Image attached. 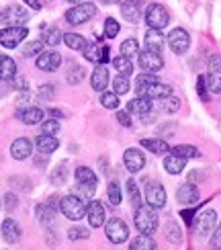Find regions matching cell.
I'll list each match as a JSON object with an SVG mask.
<instances>
[{"label": "cell", "mask_w": 221, "mask_h": 250, "mask_svg": "<svg viewBox=\"0 0 221 250\" xmlns=\"http://www.w3.org/2000/svg\"><path fill=\"white\" fill-rule=\"evenodd\" d=\"M127 195H129V201H131V205H133V209H138V207L141 205V193H140L138 185H135L133 179L127 181Z\"/></svg>", "instance_id": "cell-40"}, {"label": "cell", "mask_w": 221, "mask_h": 250, "mask_svg": "<svg viewBox=\"0 0 221 250\" xmlns=\"http://www.w3.org/2000/svg\"><path fill=\"white\" fill-rule=\"evenodd\" d=\"M15 76H17V64H15V60L8 58V56H0V80L13 82Z\"/></svg>", "instance_id": "cell-27"}, {"label": "cell", "mask_w": 221, "mask_h": 250, "mask_svg": "<svg viewBox=\"0 0 221 250\" xmlns=\"http://www.w3.org/2000/svg\"><path fill=\"white\" fill-rule=\"evenodd\" d=\"M86 205L88 203H84L82 197H78V195H66V197H61V199H60V211L64 213L68 220L80 222L82 217L86 215Z\"/></svg>", "instance_id": "cell-2"}, {"label": "cell", "mask_w": 221, "mask_h": 250, "mask_svg": "<svg viewBox=\"0 0 221 250\" xmlns=\"http://www.w3.org/2000/svg\"><path fill=\"white\" fill-rule=\"evenodd\" d=\"M31 152H33V142L27 140V138H19L13 142V146H10V156L19 162L27 160L31 156Z\"/></svg>", "instance_id": "cell-17"}, {"label": "cell", "mask_w": 221, "mask_h": 250, "mask_svg": "<svg viewBox=\"0 0 221 250\" xmlns=\"http://www.w3.org/2000/svg\"><path fill=\"white\" fill-rule=\"evenodd\" d=\"M184 166H186V158H182V156H178V154L170 152L164 158V168L168 174H181L184 170Z\"/></svg>", "instance_id": "cell-26"}, {"label": "cell", "mask_w": 221, "mask_h": 250, "mask_svg": "<svg viewBox=\"0 0 221 250\" xmlns=\"http://www.w3.org/2000/svg\"><path fill=\"white\" fill-rule=\"evenodd\" d=\"M135 92L140 97H147V99H166L172 95V86L170 84H162L160 80L150 82V84H138L135 86Z\"/></svg>", "instance_id": "cell-8"}, {"label": "cell", "mask_w": 221, "mask_h": 250, "mask_svg": "<svg viewBox=\"0 0 221 250\" xmlns=\"http://www.w3.org/2000/svg\"><path fill=\"white\" fill-rule=\"evenodd\" d=\"M207 84H209V92L221 95V58L219 56H211V58H209Z\"/></svg>", "instance_id": "cell-12"}, {"label": "cell", "mask_w": 221, "mask_h": 250, "mask_svg": "<svg viewBox=\"0 0 221 250\" xmlns=\"http://www.w3.org/2000/svg\"><path fill=\"white\" fill-rule=\"evenodd\" d=\"M94 15H97L94 2H78L66 13V21L70 25H82V23H86V21H90Z\"/></svg>", "instance_id": "cell-4"}, {"label": "cell", "mask_w": 221, "mask_h": 250, "mask_svg": "<svg viewBox=\"0 0 221 250\" xmlns=\"http://www.w3.org/2000/svg\"><path fill=\"white\" fill-rule=\"evenodd\" d=\"M86 215H88V224L92 228H100L104 226V207L100 201L90 199L86 205Z\"/></svg>", "instance_id": "cell-19"}, {"label": "cell", "mask_w": 221, "mask_h": 250, "mask_svg": "<svg viewBox=\"0 0 221 250\" xmlns=\"http://www.w3.org/2000/svg\"><path fill=\"white\" fill-rule=\"evenodd\" d=\"M84 68L82 66H72L68 72H66V80H68V84H72V86H76V84H80L82 82V78H84Z\"/></svg>", "instance_id": "cell-42"}, {"label": "cell", "mask_w": 221, "mask_h": 250, "mask_svg": "<svg viewBox=\"0 0 221 250\" xmlns=\"http://www.w3.org/2000/svg\"><path fill=\"white\" fill-rule=\"evenodd\" d=\"M129 88H131L129 76H125V74H117V78L113 80V90L117 92V95H127Z\"/></svg>", "instance_id": "cell-37"}, {"label": "cell", "mask_w": 221, "mask_h": 250, "mask_svg": "<svg viewBox=\"0 0 221 250\" xmlns=\"http://www.w3.org/2000/svg\"><path fill=\"white\" fill-rule=\"evenodd\" d=\"M158 76L154 74V72H143V74L138 76V80H135V86L138 84H150V82H156Z\"/></svg>", "instance_id": "cell-51"}, {"label": "cell", "mask_w": 221, "mask_h": 250, "mask_svg": "<svg viewBox=\"0 0 221 250\" xmlns=\"http://www.w3.org/2000/svg\"><path fill=\"white\" fill-rule=\"evenodd\" d=\"M74 179H76V183L94 185V187H97V183H99V176L94 174V170L88 168V166H78V168L74 170Z\"/></svg>", "instance_id": "cell-28"}, {"label": "cell", "mask_w": 221, "mask_h": 250, "mask_svg": "<svg viewBox=\"0 0 221 250\" xmlns=\"http://www.w3.org/2000/svg\"><path fill=\"white\" fill-rule=\"evenodd\" d=\"M145 49L156 51V54H162L164 49V35H162V29H147L145 33Z\"/></svg>", "instance_id": "cell-23"}, {"label": "cell", "mask_w": 221, "mask_h": 250, "mask_svg": "<svg viewBox=\"0 0 221 250\" xmlns=\"http://www.w3.org/2000/svg\"><path fill=\"white\" fill-rule=\"evenodd\" d=\"M140 54V43H138V39H133V37H129V39H125L123 43H121V56H125V58H135Z\"/></svg>", "instance_id": "cell-33"}, {"label": "cell", "mask_w": 221, "mask_h": 250, "mask_svg": "<svg viewBox=\"0 0 221 250\" xmlns=\"http://www.w3.org/2000/svg\"><path fill=\"white\" fill-rule=\"evenodd\" d=\"M138 60H140V68L143 72H158L164 68V60L160 54L156 51H150V49H143L138 54Z\"/></svg>", "instance_id": "cell-14"}, {"label": "cell", "mask_w": 221, "mask_h": 250, "mask_svg": "<svg viewBox=\"0 0 221 250\" xmlns=\"http://www.w3.org/2000/svg\"><path fill=\"white\" fill-rule=\"evenodd\" d=\"M43 31H41V41H43L45 45H58L61 39H64V35H61V31L56 29V27H41Z\"/></svg>", "instance_id": "cell-30"}, {"label": "cell", "mask_w": 221, "mask_h": 250, "mask_svg": "<svg viewBox=\"0 0 221 250\" xmlns=\"http://www.w3.org/2000/svg\"><path fill=\"white\" fill-rule=\"evenodd\" d=\"M129 248H131V250H156L158 244L152 240L150 234H140V236L129 244Z\"/></svg>", "instance_id": "cell-32"}, {"label": "cell", "mask_w": 221, "mask_h": 250, "mask_svg": "<svg viewBox=\"0 0 221 250\" xmlns=\"http://www.w3.org/2000/svg\"><path fill=\"white\" fill-rule=\"evenodd\" d=\"M115 4H119V6H127V4H140V0H115Z\"/></svg>", "instance_id": "cell-59"}, {"label": "cell", "mask_w": 221, "mask_h": 250, "mask_svg": "<svg viewBox=\"0 0 221 250\" xmlns=\"http://www.w3.org/2000/svg\"><path fill=\"white\" fill-rule=\"evenodd\" d=\"M113 66H115V70H117L119 74H125V76H131V72H133L131 60H129V58H125V56L115 58V60H113Z\"/></svg>", "instance_id": "cell-35"}, {"label": "cell", "mask_w": 221, "mask_h": 250, "mask_svg": "<svg viewBox=\"0 0 221 250\" xmlns=\"http://www.w3.org/2000/svg\"><path fill=\"white\" fill-rule=\"evenodd\" d=\"M49 115L54 117V119H58V117L61 115V111H60V109H49Z\"/></svg>", "instance_id": "cell-61"}, {"label": "cell", "mask_w": 221, "mask_h": 250, "mask_svg": "<svg viewBox=\"0 0 221 250\" xmlns=\"http://www.w3.org/2000/svg\"><path fill=\"white\" fill-rule=\"evenodd\" d=\"M43 47H45V43L43 41H31V43H27V47L23 49V56L25 58H33V56H39L41 51H43Z\"/></svg>", "instance_id": "cell-46"}, {"label": "cell", "mask_w": 221, "mask_h": 250, "mask_svg": "<svg viewBox=\"0 0 221 250\" xmlns=\"http://www.w3.org/2000/svg\"><path fill=\"white\" fill-rule=\"evenodd\" d=\"M68 4H78V2H82V0H66Z\"/></svg>", "instance_id": "cell-62"}, {"label": "cell", "mask_w": 221, "mask_h": 250, "mask_svg": "<svg viewBox=\"0 0 221 250\" xmlns=\"http://www.w3.org/2000/svg\"><path fill=\"white\" fill-rule=\"evenodd\" d=\"M215 226H217V213H215V209H205L201 215L197 217L195 230H197V234L207 236V234H211L215 230Z\"/></svg>", "instance_id": "cell-15"}, {"label": "cell", "mask_w": 221, "mask_h": 250, "mask_svg": "<svg viewBox=\"0 0 221 250\" xmlns=\"http://www.w3.org/2000/svg\"><path fill=\"white\" fill-rule=\"evenodd\" d=\"M102 4H111V2H115V0H100Z\"/></svg>", "instance_id": "cell-63"}, {"label": "cell", "mask_w": 221, "mask_h": 250, "mask_svg": "<svg viewBox=\"0 0 221 250\" xmlns=\"http://www.w3.org/2000/svg\"><path fill=\"white\" fill-rule=\"evenodd\" d=\"M100 105L104 107V109H111V111H115V109H119V95L117 92H107V90H102L100 92Z\"/></svg>", "instance_id": "cell-34"}, {"label": "cell", "mask_w": 221, "mask_h": 250, "mask_svg": "<svg viewBox=\"0 0 221 250\" xmlns=\"http://www.w3.org/2000/svg\"><path fill=\"white\" fill-rule=\"evenodd\" d=\"M84 58H86L88 62H99L100 64V56H102V45L100 43H88L86 49L82 51Z\"/></svg>", "instance_id": "cell-41"}, {"label": "cell", "mask_w": 221, "mask_h": 250, "mask_svg": "<svg viewBox=\"0 0 221 250\" xmlns=\"http://www.w3.org/2000/svg\"><path fill=\"white\" fill-rule=\"evenodd\" d=\"M64 43L74 51H84L86 45H88V41L84 39L82 35H78V33H66L64 35Z\"/></svg>", "instance_id": "cell-31"}, {"label": "cell", "mask_w": 221, "mask_h": 250, "mask_svg": "<svg viewBox=\"0 0 221 250\" xmlns=\"http://www.w3.org/2000/svg\"><path fill=\"white\" fill-rule=\"evenodd\" d=\"M123 164H125V168H127L129 172H140L145 166V156L138 148H129V150H125V154H123Z\"/></svg>", "instance_id": "cell-16"}, {"label": "cell", "mask_w": 221, "mask_h": 250, "mask_svg": "<svg viewBox=\"0 0 221 250\" xmlns=\"http://www.w3.org/2000/svg\"><path fill=\"white\" fill-rule=\"evenodd\" d=\"M117 121L123 127H131V113L129 111H117Z\"/></svg>", "instance_id": "cell-52"}, {"label": "cell", "mask_w": 221, "mask_h": 250, "mask_svg": "<svg viewBox=\"0 0 221 250\" xmlns=\"http://www.w3.org/2000/svg\"><path fill=\"white\" fill-rule=\"evenodd\" d=\"M199 197H201V193H199V189H197L195 183L181 185V187H178V191H176V199H178V203H182V205H193V203H197Z\"/></svg>", "instance_id": "cell-18"}, {"label": "cell", "mask_w": 221, "mask_h": 250, "mask_svg": "<svg viewBox=\"0 0 221 250\" xmlns=\"http://www.w3.org/2000/svg\"><path fill=\"white\" fill-rule=\"evenodd\" d=\"M143 17H145L147 27H152V29H166V25L170 23V15H168L166 6L158 4V2H154V4L147 6Z\"/></svg>", "instance_id": "cell-5"}, {"label": "cell", "mask_w": 221, "mask_h": 250, "mask_svg": "<svg viewBox=\"0 0 221 250\" xmlns=\"http://www.w3.org/2000/svg\"><path fill=\"white\" fill-rule=\"evenodd\" d=\"M17 117L23 121L25 125H37V123L43 121L45 113L41 111L39 107H20V109L17 111Z\"/></svg>", "instance_id": "cell-20"}, {"label": "cell", "mask_w": 221, "mask_h": 250, "mask_svg": "<svg viewBox=\"0 0 221 250\" xmlns=\"http://www.w3.org/2000/svg\"><path fill=\"white\" fill-rule=\"evenodd\" d=\"M35 66L43 72H56L60 66H61V56L54 49H43L41 54L37 56V62Z\"/></svg>", "instance_id": "cell-13"}, {"label": "cell", "mask_w": 221, "mask_h": 250, "mask_svg": "<svg viewBox=\"0 0 221 250\" xmlns=\"http://www.w3.org/2000/svg\"><path fill=\"white\" fill-rule=\"evenodd\" d=\"M51 97H54V86H51V84L39 86V99H41V101H49Z\"/></svg>", "instance_id": "cell-54"}, {"label": "cell", "mask_w": 221, "mask_h": 250, "mask_svg": "<svg viewBox=\"0 0 221 250\" xmlns=\"http://www.w3.org/2000/svg\"><path fill=\"white\" fill-rule=\"evenodd\" d=\"M4 205H6V209H8V211L17 209V205H19L17 195H15V193H6V197H4Z\"/></svg>", "instance_id": "cell-53"}, {"label": "cell", "mask_w": 221, "mask_h": 250, "mask_svg": "<svg viewBox=\"0 0 221 250\" xmlns=\"http://www.w3.org/2000/svg\"><path fill=\"white\" fill-rule=\"evenodd\" d=\"M104 234H107V238L113 244H123V242H127V238H129V228L123 220H119V217H111V220L104 224Z\"/></svg>", "instance_id": "cell-6"}, {"label": "cell", "mask_w": 221, "mask_h": 250, "mask_svg": "<svg viewBox=\"0 0 221 250\" xmlns=\"http://www.w3.org/2000/svg\"><path fill=\"white\" fill-rule=\"evenodd\" d=\"M162 101H164V103H162V107H164L166 113H176L178 109H181V101H178L174 95L166 97V99H162Z\"/></svg>", "instance_id": "cell-49"}, {"label": "cell", "mask_w": 221, "mask_h": 250, "mask_svg": "<svg viewBox=\"0 0 221 250\" xmlns=\"http://www.w3.org/2000/svg\"><path fill=\"white\" fill-rule=\"evenodd\" d=\"M197 92L201 101H209V84H207V76H199L197 80Z\"/></svg>", "instance_id": "cell-50"}, {"label": "cell", "mask_w": 221, "mask_h": 250, "mask_svg": "<svg viewBox=\"0 0 221 250\" xmlns=\"http://www.w3.org/2000/svg\"><path fill=\"white\" fill-rule=\"evenodd\" d=\"M13 86H15L17 90H27V88H29V82H27L25 76H15V78H13Z\"/></svg>", "instance_id": "cell-55"}, {"label": "cell", "mask_w": 221, "mask_h": 250, "mask_svg": "<svg viewBox=\"0 0 221 250\" xmlns=\"http://www.w3.org/2000/svg\"><path fill=\"white\" fill-rule=\"evenodd\" d=\"M166 43H168V47L172 49V54L182 56V54L188 51V47H191V35H188L184 29L178 27V29H172L170 33H168Z\"/></svg>", "instance_id": "cell-7"}, {"label": "cell", "mask_w": 221, "mask_h": 250, "mask_svg": "<svg viewBox=\"0 0 221 250\" xmlns=\"http://www.w3.org/2000/svg\"><path fill=\"white\" fill-rule=\"evenodd\" d=\"M68 238H70V240L72 242H76V240H88V238H90V230H86V228H76V226H74V228H70V230H68Z\"/></svg>", "instance_id": "cell-45"}, {"label": "cell", "mask_w": 221, "mask_h": 250, "mask_svg": "<svg viewBox=\"0 0 221 250\" xmlns=\"http://www.w3.org/2000/svg\"><path fill=\"white\" fill-rule=\"evenodd\" d=\"M119 31H121V27H119V23H117V21H115L113 17L104 19V37L115 39V37L119 35Z\"/></svg>", "instance_id": "cell-44"}, {"label": "cell", "mask_w": 221, "mask_h": 250, "mask_svg": "<svg viewBox=\"0 0 221 250\" xmlns=\"http://www.w3.org/2000/svg\"><path fill=\"white\" fill-rule=\"evenodd\" d=\"M35 146L41 154H51L60 148V140L56 135H47V133H39L37 140H35Z\"/></svg>", "instance_id": "cell-24"}, {"label": "cell", "mask_w": 221, "mask_h": 250, "mask_svg": "<svg viewBox=\"0 0 221 250\" xmlns=\"http://www.w3.org/2000/svg\"><path fill=\"white\" fill-rule=\"evenodd\" d=\"M20 226L15 222V220H4V224H2V238L8 242V244H17L19 240H20Z\"/></svg>", "instance_id": "cell-25"}, {"label": "cell", "mask_w": 221, "mask_h": 250, "mask_svg": "<svg viewBox=\"0 0 221 250\" xmlns=\"http://www.w3.org/2000/svg\"><path fill=\"white\" fill-rule=\"evenodd\" d=\"M145 203L152 205L154 209H162L166 205V191L160 183H145Z\"/></svg>", "instance_id": "cell-10"}, {"label": "cell", "mask_w": 221, "mask_h": 250, "mask_svg": "<svg viewBox=\"0 0 221 250\" xmlns=\"http://www.w3.org/2000/svg\"><path fill=\"white\" fill-rule=\"evenodd\" d=\"M27 21H29V13L19 4H10L0 10V23L6 27L8 25H25Z\"/></svg>", "instance_id": "cell-9"}, {"label": "cell", "mask_w": 221, "mask_h": 250, "mask_svg": "<svg viewBox=\"0 0 221 250\" xmlns=\"http://www.w3.org/2000/svg\"><path fill=\"white\" fill-rule=\"evenodd\" d=\"M107 197H109V203L111 205H119L123 201V193H121V187L117 181H111L107 187Z\"/></svg>", "instance_id": "cell-36"}, {"label": "cell", "mask_w": 221, "mask_h": 250, "mask_svg": "<svg viewBox=\"0 0 221 250\" xmlns=\"http://www.w3.org/2000/svg\"><path fill=\"white\" fill-rule=\"evenodd\" d=\"M211 246H213V248H221V224H219V226H215V230H213Z\"/></svg>", "instance_id": "cell-56"}, {"label": "cell", "mask_w": 221, "mask_h": 250, "mask_svg": "<svg viewBox=\"0 0 221 250\" xmlns=\"http://www.w3.org/2000/svg\"><path fill=\"white\" fill-rule=\"evenodd\" d=\"M197 181H201V172L193 170L191 174H188V183H197Z\"/></svg>", "instance_id": "cell-60"}, {"label": "cell", "mask_w": 221, "mask_h": 250, "mask_svg": "<svg viewBox=\"0 0 221 250\" xmlns=\"http://www.w3.org/2000/svg\"><path fill=\"white\" fill-rule=\"evenodd\" d=\"M172 154H178V156H182V158H197V156H201V152H199L195 146H174V148H170Z\"/></svg>", "instance_id": "cell-39"}, {"label": "cell", "mask_w": 221, "mask_h": 250, "mask_svg": "<svg viewBox=\"0 0 221 250\" xmlns=\"http://www.w3.org/2000/svg\"><path fill=\"white\" fill-rule=\"evenodd\" d=\"M90 86L97 90V92H102L104 88L109 86V70L104 64L97 66L92 70V76H90Z\"/></svg>", "instance_id": "cell-21"}, {"label": "cell", "mask_w": 221, "mask_h": 250, "mask_svg": "<svg viewBox=\"0 0 221 250\" xmlns=\"http://www.w3.org/2000/svg\"><path fill=\"white\" fill-rule=\"evenodd\" d=\"M121 15L125 21L129 23H138L141 19V13H140V4H127V6H121Z\"/></svg>", "instance_id": "cell-38"}, {"label": "cell", "mask_w": 221, "mask_h": 250, "mask_svg": "<svg viewBox=\"0 0 221 250\" xmlns=\"http://www.w3.org/2000/svg\"><path fill=\"white\" fill-rule=\"evenodd\" d=\"M58 211H60V209H58V207H54L51 203H39V205L35 207L37 220H39V224H43V226H54L56 213H58Z\"/></svg>", "instance_id": "cell-22"}, {"label": "cell", "mask_w": 221, "mask_h": 250, "mask_svg": "<svg viewBox=\"0 0 221 250\" xmlns=\"http://www.w3.org/2000/svg\"><path fill=\"white\" fill-rule=\"evenodd\" d=\"M23 2H25L31 10H39V8H41V2H39V0H23Z\"/></svg>", "instance_id": "cell-58"}, {"label": "cell", "mask_w": 221, "mask_h": 250, "mask_svg": "<svg viewBox=\"0 0 221 250\" xmlns=\"http://www.w3.org/2000/svg\"><path fill=\"white\" fill-rule=\"evenodd\" d=\"M29 35V29L25 25H8L6 29H0V45L6 49L19 47Z\"/></svg>", "instance_id": "cell-3"}, {"label": "cell", "mask_w": 221, "mask_h": 250, "mask_svg": "<svg viewBox=\"0 0 221 250\" xmlns=\"http://www.w3.org/2000/svg\"><path fill=\"white\" fill-rule=\"evenodd\" d=\"M141 146L145 150L154 152V154H168L170 152V146L160 138H145V140H141Z\"/></svg>", "instance_id": "cell-29"}, {"label": "cell", "mask_w": 221, "mask_h": 250, "mask_svg": "<svg viewBox=\"0 0 221 250\" xmlns=\"http://www.w3.org/2000/svg\"><path fill=\"white\" fill-rule=\"evenodd\" d=\"M60 121L58 119H45V121H41V133H47V135H56L60 131Z\"/></svg>", "instance_id": "cell-47"}, {"label": "cell", "mask_w": 221, "mask_h": 250, "mask_svg": "<svg viewBox=\"0 0 221 250\" xmlns=\"http://www.w3.org/2000/svg\"><path fill=\"white\" fill-rule=\"evenodd\" d=\"M66 181H68V164L64 162L54 170V174H51V183H54L56 187H60V185H64Z\"/></svg>", "instance_id": "cell-43"}, {"label": "cell", "mask_w": 221, "mask_h": 250, "mask_svg": "<svg viewBox=\"0 0 221 250\" xmlns=\"http://www.w3.org/2000/svg\"><path fill=\"white\" fill-rule=\"evenodd\" d=\"M94 189H97V187H94V185H82V183H78L76 185V191H74V193H76L78 197H82V199H94Z\"/></svg>", "instance_id": "cell-48"}, {"label": "cell", "mask_w": 221, "mask_h": 250, "mask_svg": "<svg viewBox=\"0 0 221 250\" xmlns=\"http://www.w3.org/2000/svg\"><path fill=\"white\" fill-rule=\"evenodd\" d=\"M197 209H184L182 211V220L186 222V226H193V215H195Z\"/></svg>", "instance_id": "cell-57"}, {"label": "cell", "mask_w": 221, "mask_h": 250, "mask_svg": "<svg viewBox=\"0 0 221 250\" xmlns=\"http://www.w3.org/2000/svg\"><path fill=\"white\" fill-rule=\"evenodd\" d=\"M133 224L140 230V234H154L158 230V213L152 205H140L135 209L133 215Z\"/></svg>", "instance_id": "cell-1"}, {"label": "cell", "mask_w": 221, "mask_h": 250, "mask_svg": "<svg viewBox=\"0 0 221 250\" xmlns=\"http://www.w3.org/2000/svg\"><path fill=\"white\" fill-rule=\"evenodd\" d=\"M127 111L131 113V115H140L141 121H150L152 119V111H154L152 99H147V97H135L133 101L127 103Z\"/></svg>", "instance_id": "cell-11"}]
</instances>
